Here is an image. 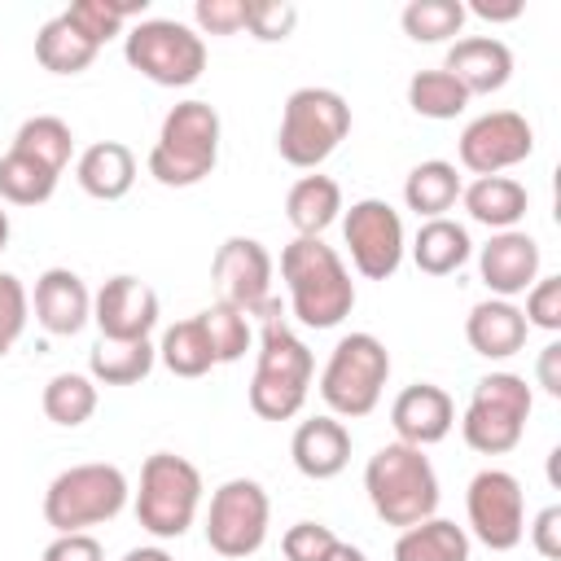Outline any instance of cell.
<instances>
[{
	"mask_svg": "<svg viewBox=\"0 0 561 561\" xmlns=\"http://www.w3.org/2000/svg\"><path fill=\"white\" fill-rule=\"evenodd\" d=\"M316 359L307 342L280 320V302L272 298L263 311V333H259V359L250 377V412L263 421H294L311 394Z\"/></svg>",
	"mask_w": 561,
	"mask_h": 561,
	"instance_id": "obj_1",
	"label": "cell"
},
{
	"mask_svg": "<svg viewBox=\"0 0 561 561\" xmlns=\"http://www.w3.org/2000/svg\"><path fill=\"white\" fill-rule=\"evenodd\" d=\"M280 280L289 289L294 320L307 329H333L355 307V280L324 237H294L280 250Z\"/></svg>",
	"mask_w": 561,
	"mask_h": 561,
	"instance_id": "obj_2",
	"label": "cell"
},
{
	"mask_svg": "<svg viewBox=\"0 0 561 561\" xmlns=\"http://www.w3.org/2000/svg\"><path fill=\"white\" fill-rule=\"evenodd\" d=\"M364 491L386 526H416L438 513V473L421 447L386 443L364 465Z\"/></svg>",
	"mask_w": 561,
	"mask_h": 561,
	"instance_id": "obj_3",
	"label": "cell"
},
{
	"mask_svg": "<svg viewBox=\"0 0 561 561\" xmlns=\"http://www.w3.org/2000/svg\"><path fill=\"white\" fill-rule=\"evenodd\" d=\"M219 110L210 101H180L167 110L158 140L149 149V175L162 188H193L202 184L219 162Z\"/></svg>",
	"mask_w": 561,
	"mask_h": 561,
	"instance_id": "obj_4",
	"label": "cell"
},
{
	"mask_svg": "<svg viewBox=\"0 0 561 561\" xmlns=\"http://www.w3.org/2000/svg\"><path fill=\"white\" fill-rule=\"evenodd\" d=\"M390 381V351L377 333H346L329 351L320 368V399L329 416L337 421H359L381 403V390Z\"/></svg>",
	"mask_w": 561,
	"mask_h": 561,
	"instance_id": "obj_5",
	"label": "cell"
},
{
	"mask_svg": "<svg viewBox=\"0 0 561 561\" xmlns=\"http://www.w3.org/2000/svg\"><path fill=\"white\" fill-rule=\"evenodd\" d=\"M127 473L118 465L105 460H83L61 469L48 491H44V522L57 535H75V530H92L101 522H114L127 508Z\"/></svg>",
	"mask_w": 561,
	"mask_h": 561,
	"instance_id": "obj_6",
	"label": "cell"
},
{
	"mask_svg": "<svg viewBox=\"0 0 561 561\" xmlns=\"http://www.w3.org/2000/svg\"><path fill=\"white\" fill-rule=\"evenodd\" d=\"M351 131V105L342 92L333 88H294L285 96L280 110V127H276V153L298 167V171H316Z\"/></svg>",
	"mask_w": 561,
	"mask_h": 561,
	"instance_id": "obj_7",
	"label": "cell"
},
{
	"mask_svg": "<svg viewBox=\"0 0 561 561\" xmlns=\"http://www.w3.org/2000/svg\"><path fill=\"white\" fill-rule=\"evenodd\" d=\"M202 469L175 451H153L140 465L136 486V522L153 539H180L202 508Z\"/></svg>",
	"mask_w": 561,
	"mask_h": 561,
	"instance_id": "obj_8",
	"label": "cell"
},
{
	"mask_svg": "<svg viewBox=\"0 0 561 561\" xmlns=\"http://www.w3.org/2000/svg\"><path fill=\"white\" fill-rule=\"evenodd\" d=\"M123 57L158 88H188L206 70V39L175 18H140L123 35Z\"/></svg>",
	"mask_w": 561,
	"mask_h": 561,
	"instance_id": "obj_9",
	"label": "cell"
},
{
	"mask_svg": "<svg viewBox=\"0 0 561 561\" xmlns=\"http://www.w3.org/2000/svg\"><path fill=\"white\" fill-rule=\"evenodd\" d=\"M530 408H535V394H530L526 377L486 373V377H478V386L469 394V408L460 416V434H465V443L473 451L504 456V451H513L522 443Z\"/></svg>",
	"mask_w": 561,
	"mask_h": 561,
	"instance_id": "obj_10",
	"label": "cell"
},
{
	"mask_svg": "<svg viewBox=\"0 0 561 561\" xmlns=\"http://www.w3.org/2000/svg\"><path fill=\"white\" fill-rule=\"evenodd\" d=\"M267 526H272V500L263 491V482L254 478H228L210 491V508H206V543L210 552L241 561L254 557L267 543Z\"/></svg>",
	"mask_w": 561,
	"mask_h": 561,
	"instance_id": "obj_11",
	"label": "cell"
},
{
	"mask_svg": "<svg viewBox=\"0 0 561 561\" xmlns=\"http://www.w3.org/2000/svg\"><path fill=\"white\" fill-rule=\"evenodd\" d=\"M342 241L351 250V267L364 280H390L403 263V250H408L403 219L381 197L351 202V210L342 215Z\"/></svg>",
	"mask_w": 561,
	"mask_h": 561,
	"instance_id": "obj_12",
	"label": "cell"
},
{
	"mask_svg": "<svg viewBox=\"0 0 561 561\" xmlns=\"http://www.w3.org/2000/svg\"><path fill=\"white\" fill-rule=\"evenodd\" d=\"M469 535L491 552H513L526 539V500L522 482L508 469H482L465 491Z\"/></svg>",
	"mask_w": 561,
	"mask_h": 561,
	"instance_id": "obj_13",
	"label": "cell"
},
{
	"mask_svg": "<svg viewBox=\"0 0 561 561\" xmlns=\"http://www.w3.org/2000/svg\"><path fill=\"white\" fill-rule=\"evenodd\" d=\"M456 153H460V167L473 175H504L508 167L535 153V127L517 110H486L465 123Z\"/></svg>",
	"mask_w": 561,
	"mask_h": 561,
	"instance_id": "obj_14",
	"label": "cell"
},
{
	"mask_svg": "<svg viewBox=\"0 0 561 561\" xmlns=\"http://www.w3.org/2000/svg\"><path fill=\"white\" fill-rule=\"evenodd\" d=\"M272 254L263 241L254 237H228L219 241L215 259H210V280L219 289V302L245 311V316H263L272 302Z\"/></svg>",
	"mask_w": 561,
	"mask_h": 561,
	"instance_id": "obj_15",
	"label": "cell"
},
{
	"mask_svg": "<svg viewBox=\"0 0 561 561\" xmlns=\"http://www.w3.org/2000/svg\"><path fill=\"white\" fill-rule=\"evenodd\" d=\"M162 302L158 289L131 272L110 276L96 294H92V324L101 329V337L110 342H145L158 329Z\"/></svg>",
	"mask_w": 561,
	"mask_h": 561,
	"instance_id": "obj_16",
	"label": "cell"
},
{
	"mask_svg": "<svg viewBox=\"0 0 561 561\" xmlns=\"http://www.w3.org/2000/svg\"><path fill=\"white\" fill-rule=\"evenodd\" d=\"M539 241L522 228H508V232H491V241L478 250V276L482 285L491 289V298H517L526 294L535 280H539Z\"/></svg>",
	"mask_w": 561,
	"mask_h": 561,
	"instance_id": "obj_17",
	"label": "cell"
},
{
	"mask_svg": "<svg viewBox=\"0 0 561 561\" xmlns=\"http://www.w3.org/2000/svg\"><path fill=\"white\" fill-rule=\"evenodd\" d=\"M390 425H394V443H408V447H434L451 434L456 425V399L434 386V381H412L394 394L390 403Z\"/></svg>",
	"mask_w": 561,
	"mask_h": 561,
	"instance_id": "obj_18",
	"label": "cell"
},
{
	"mask_svg": "<svg viewBox=\"0 0 561 561\" xmlns=\"http://www.w3.org/2000/svg\"><path fill=\"white\" fill-rule=\"evenodd\" d=\"M35 320L44 333L53 337H75L88 320H92V289L83 285L79 272L70 267H48L35 276V294H31Z\"/></svg>",
	"mask_w": 561,
	"mask_h": 561,
	"instance_id": "obj_19",
	"label": "cell"
},
{
	"mask_svg": "<svg viewBox=\"0 0 561 561\" xmlns=\"http://www.w3.org/2000/svg\"><path fill=\"white\" fill-rule=\"evenodd\" d=\"M443 70L469 92V96H491L513 79V53L495 35H465L447 48Z\"/></svg>",
	"mask_w": 561,
	"mask_h": 561,
	"instance_id": "obj_20",
	"label": "cell"
},
{
	"mask_svg": "<svg viewBox=\"0 0 561 561\" xmlns=\"http://www.w3.org/2000/svg\"><path fill=\"white\" fill-rule=\"evenodd\" d=\"M289 456H294V469L311 482H329L337 478L346 465H351V430L337 421V416H311L294 430L289 438Z\"/></svg>",
	"mask_w": 561,
	"mask_h": 561,
	"instance_id": "obj_21",
	"label": "cell"
},
{
	"mask_svg": "<svg viewBox=\"0 0 561 561\" xmlns=\"http://www.w3.org/2000/svg\"><path fill=\"white\" fill-rule=\"evenodd\" d=\"M526 333H530V324H526L522 307L508 302V298H482L465 316V337H469L473 355H482V359H508V355H517L526 346Z\"/></svg>",
	"mask_w": 561,
	"mask_h": 561,
	"instance_id": "obj_22",
	"label": "cell"
},
{
	"mask_svg": "<svg viewBox=\"0 0 561 561\" xmlns=\"http://www.w3.org/2000/svg\"><path fill=\"white\" fill-rule=\"evenodd\" d=\"M460 202H465L473 224H482L491 232H508V228H517L526 219L530 193L513 175H473V184L460 188Z\"/></svg>",
	"mask_w": 561,
	"mask_h": 561,
	"instance_id": "obj_23",
	"label": "cell"
},
{
	"mask_svg": "<svg viewBox=\"0 0 561 561\" xmlns=\"http://www.w3.org/2000/svg\"><path fill=\"white\" fill-rule=\"evenodd\" d=\"M75 180L88 197L96 202H118L131 193L136 184V153L123 140H96L79 153L75 162Z\"/></svg>",
	"mask_w": 561,
	"mask_h": 561,
	"instance_id": "obj_24",
	"label": "cell"
},
{
	"mask_svg": "<svg viewBox=\"0 0 561 561\" xmlns=\"http://www.w3.org/2000/svg\"><path fill=\"white\" fill-rule=\"evenodd\" d=\"M342 210H346L342 206V184L333 175H320V171L298 175L285 193V219L298 237H324V228L337 224Z\"/></svg>",
	"mask_w": 561,
	"mask_h": 561,
	"instance_id": "obj_25",
	"label": "cell"
},
{
	"mask_svg": "<svg viewBox=\"0 0 561 561\" xmlns=\"http://www.w3.org/2000/svg\"><path fill=\"white\" fill-rule=\"evenodd\" d=\"M473 254V241L465 232V224L456 219H421L416 237H412V263L425 272V276H451L469 263Z\"/></svg>",
	"mask_w": 561,
	"mask_h": 561,
	"instance_id": "obj_26",
	"label": "cell"
},
{
	"mask_svg": "<svg viewBox=\"0 0 561 561\" xmlns=\"http://www.w3.org/2000/svg\"><path fill=\"white\" fill-rule=\"evenodd\" d=\"M469 530L447 517H425L394 539V561H469Z\"/></svg>",
	"mask_w": 561,
	"mask_h": 561,
	"instance_id": "obj_27",
	"label": "cell"
},
{
	"mask_svg": "<svg viewBox=\"0 0 561 561\" xmlns=\"http://www.w3.org/2000/svg\"><path fill=\"white\" fill-rule=\"evenodd\" d=\"M460 175H456V162H443V158H425L408 171L403 180V202L408 210H416L421 219H443L456 202H460Z\"/></svg>",
	"mask_w": 561,
	"mask_h": 561,
	"instance_id": "obj_28",
	"label": "cell"
},
{
	"mask_svg": "<svg viewBox=\"0 0 561 561\" xmlns=\"http://www.w3.org/2000/svg\"><path fill=\"white\" fill-rule=\"evenodd\" d=\"M158 364V346L145 337V342H110L101 337L88 355V377L96 386H136L153 373Z\"/></svg>",
	"mask_w": 561,
	"mask_h": 561,
	"instance_id": "obj_29",
	"label": "cell"
},
{
	"mask_svg": "<svg viewBox=\"0 0 561 561\" xmlns=\"http://www.w3.org/2000/svg\"><path fill=\"white\" fill-rule=\"evenodd\" d=\"M96 44L92 39H83L61 13L57 18H48L44 26H39V35H35V61L48 70V75H83L92 61H96Z\"/></svg>",
	"mask_w": 561,
	"mask_h": 561,
	"instance_id": "obj_30",
	"label": "cell"
},
{
	"mask_svg": "<svg viewBox=\"0 0 561 561\" xmlns=\"http://www.w3.org/2000/svg\"><path fill=\"white\" fill-rule=\"evenodd\" d=\"M57 171L9 149L0 153V202L4 206H44L53 193H57Z\"/></svg>",
	"mask_w": 561,
	"mask_h": 561,
	"instance_id": "obj_31",
	"label": "cell"
},
{
	"mask_svg": "<svg viewBox=\"0 0 561 561\" xmlns=\"http://www.w3.org/2000/svg\"><path fill=\"white\" fill-rule=\"evenodd\" d=\"M9 149L26 153V158H35V162H44V167H53V171L61 175L66 162H70V153H75V131H70V123L57 118V114H31V118L13 131V145H9Z\"/></svg>",
	"mask_w": 561,
	"mask_h": 561,
	"instance_id": "obj_32",
	"label": "cell"
},
{
	"mask_svg": "<svg viewBox=\"0 0 561 561\" xmlns=\"http://www.w3.org/2000/svg\"><path fill=\"white\" fill-rule=\"evenodd\" d=\"M158 359L171 377H206L215 368V355H210V342H206V329L202 320H175L171 329H162V342H158Z\"/></svg>",
	"mask_w": 561,
	"mask_h": 561,
	"instance_id": "obj_33",
	"label": "cell"
},
{
	"mask_svg": "<svg viewBox=\"0 0 561 561\" xmlns=\"http://www.w3.org/2000/svg\"><path fill=\"white\" fill-rule=\"evenodd\" d=\"M39 403H44V416H48L53 425L75 430V425L92 421L101 394H96V381H92L88 373H57V377H48Z\"/></svg>",
	"mask_w": 561,
	"mask_h": 561,
	"instance_id": "obj_34",
	"label": "cell"
},
{
	"mask_svg": "<svg viewBox=\"0 0 561 561\" xmlns=\"http://www.w3.org/2000/svg\"><path fill=\"white\" fill-rule=\"evenodd\" d=\"M145 9H149V0H75L70 9H61V18H66L83 39H92L96 48H105V39L123 35V22H127V18L140 22Z\"/></svg>",
	"mask_w": 561,
	"mask_h": 561,
	"instance_id": "obj_35",
	"label": "cell"
},
{
	"mask_svg": "<svg viewBox=\"0 0 561 561\" xmlns=\"http://www.w3.org/2000/svg\"><path fill=\"white\" fill-rule=\"evenodd\" d=\"M408 105L412 114L421 118H434V123H447V118H460L465 105H469V92L438 66V70H416L408 79Z\"/></svg>",
	"mask_w": 561,
	"mask_h": 561,
	"instance_id": "obj_36",
	"label": "cell"
},
{
	"mask_svg": "<svg viewBox=\"0 0 561 561\" xmlns=\"http://www.w3.org/2000/svg\"><path fill=\"white\" fill-rule=\"evenodd\" d=\"M465 4L460 0H408L399 22H403V35L416 39V44H443L451 35H460L465 26Z\"/></svg>",
	"mask_w": 561,
	"mask_h": 561,
	"instance_id": "obj_37",
	"label": "cell"
},
{
	"mask_svg": "<svg viewBox=\"0 0 561 561\" xmlns=\"http://www.w3.org/2000/svg\"><path fill=\"white\" fill-rule=\"evenodd\" d=\"M197 320L206 329V342H210L215 364H237L250 351V342H254L250 316L237 311V307H228V302H210L206 311H197Z\"/></svg>",
	"mask_w": 561,
	"mask_h": 561,
	"instance_id": "obj_38",
	"label": "cell"
},
{
	"mask_svg": "<svg viewBox=\"0 0 561 561\" xmlns=\"http://www.w3.org/2000/svg\"><path fill=\"white\" fill-rule=\"evenodd\" d=\"M31 320V294L13 272H0V359L18 346Z\"/></svg>",
	"mask_w": 561,
	"mask_h": 561,
	"instance_id": "obj_39",
	"label": "cell"
},
{
	"mask_svg": "<svg viewBox=\"0 0 561 561\" xmlns=\"http://www.w3.org/2000/svg\"><path fill=\"white\" fill-rule=\"evenodd\" d=\"M333 548H337V535H333V526H324V522H294V526L280 535L285 561H329Z\"/></svg>",
	"mask_w": 561,
	"mask_h": 561,
	"instance_id": "obj_40",
	"label": "cell"
},
{
	"mask_svg": "<svg viewBox=\"0 0 561 561\" xmlns=\"http://www.w3.org/2000/svg\"><path fill=\"white\" fill-rule=\"evenodd\" d=\"M298 26V4L289 0H250V18H245V31L263 44H280L289 39Z\"/></svg>",
	"mask_w": 561,
	"mask_h": 561,
	"instance_id": "obj_41",
	"label": "cell"
},
{
	"mask_svg": "<svg viewBox=\"0 0 561 561\" xmlns=\"http://www.w3.org/2000/svg\"><path fill=\"white\" fill-rule=\"evenodd\" d=\"M245 18H250V0H197L193 4L197 35H237L245 31Z\"/></svg>",
	"mask_w": 561,
	"mask_h": 561,
	"instance_id": "obj_42",
	"label": "cell"
},
{
	"mask_svg": "<svg viewBox=\"0 0 561 561\" xmlns=\"http://www.w3.org/2000/svg\"><path fill=\"white\" fill-rule=\"evenodd\" d=\"M522 316H526L530 329L561 333V276H539V280L526 289Z\"/></svg>",
	"mask_w": 561,
	"mask_h": 561,
	"instance_id": "obj_43",
	"label": "cell"
},
{
	"mask_svg": "<svg viewBox=\"0 0 561 561\" xmlns=\"http://www.w3.org/2000/svg\"><path fill=\"white\" fill-rule=\"evenodd\" d=\"M39 561H105V548L92 530H75V535H57Z\"/></svg>",
	"mask_w": 561,
	"mask_h": 561,
	"instance_id": "obj_44",
	"label": "cell"
},
{
	"mask_svg": "<svg viewBox=\"0 0 561 561\" xmlns=\"http://www.w3.org/2000/svg\"><path fill=\"white\" fill-rule=\"evenodd\" d=\"M526 530H530V543H535V552H539L543 561H557V557H561V504L539 508Z\"/></svg>",
	"mask_w": 561,
	"mask_h": 561,
	"instance_id": "obj_45",
	"label": "cell"
},
{
	"mask_svg": "<svg viewBox=\"0 0 561 561\" xmlns=\"http://www.w3.org/2000/svg\"><path fill=\"white\" fill-rule=\"evenodd\" d=\"M535 377H539V386H543L552 399H561V342H548V346L539 351Z\"/></svg>",
	"mask_w": 561,
	"mask_h": 561,
	"instance_id": "obj_46",
	"label": "cell"
},
{
	"mask_svg": "<svg viewBox=\"0 0 561 561\" xmlns=\"http://www.w3.org/2000/svg\"><path fill=\"white\" fill-rule=\"evenodd\" d=\"M522 0H473V4H465V13H473V18H482V22H513V18H522Z\"/></svg>",
	"mask_w": 561,
	"mask_h": 561,
	"instance_id": "obj_47",
	"label": "cell"
},
{
	"mask_svg": "<svg viewBox=\"0 0 561 561\" xmlns=\"http://www.w3.org/2000/svg\"><path fill=\"white\" fill-rule=\"evenodd\" d=\"M123 561H175L167 548H158V543H149V548H131Z\"/></svg>",
	"mask_w": 561,
	"mask_h": 561,
	"instance_id": "obj_48",
	"label": "cell"
},
{
	"mask_svg": "<svg viewBox=\"0 0 561 561\" xmlns=\"http://www.w3.org/2000/svg\"><path fill=\"white\" fill-rule=\"evenodd\" d=\"M329 561H368V557H364V548H355V543L337 539V548H333V557H329Z\"/></svg>",
	"mask_w": 561,
	"mask_h": 561,
	"instance_id": "obj_49",
	"label": "cell"
},
{
	"mask_svg": "<svg viewBox=\"0 0 561 561\" xmlns=\"http://www.w3.org/2000/svg\"><path fill=\"white\" fill-rule=\"evenodd\" d=\"M9 232H13V228H9V210H4V202H0V254L9 250Z\"/></svg>",
	"mask_w": 561,
	"mask_h": 561,
	"instance_id": "obj_50",
	"label": "cell"
}]
</instances>
